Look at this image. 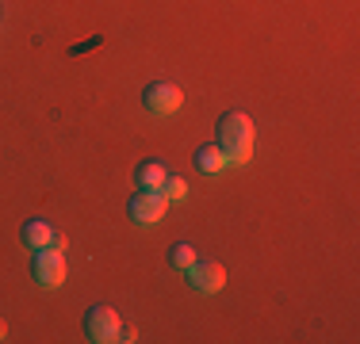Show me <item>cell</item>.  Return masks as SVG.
Wrapping results in <instances>:
<instances>
[{"label":"cell","mask_w":360,"mask_h":344,"mask_svg":"<svg viewBox=\"0 0 360 344\" xmlns=\"http://www.w3.org/2000/svg\"><path fill=\"white\" fill-rule=\"evenodd\" d=\"M161 195H165V199H184L188 195V184L180 176H165V184H161Z\"/></svg>","instance_id":"cell-11"},{"label":"cell","mask_w":360,"mask_h":344,"mask_svg":"<svg viewBox=\"0 0 360 344\" xmlns=\"http://www.w3.org/2000/svg\"><path fill=\"white\" fill-rule=\"evenodd\" d=\"M219 150L230 165H245L253 153V119L245 111H226L219 119Z\"/></svg>","instance_id":"cell-1"},{"label":"cell","mask_w":360,"mask_h":344,"mask_svg":"<svg viewBox=\"0 0 360 344\" xmlns=\"http://www.w3.org/2000/svg\"><path fill=\"white\" fill-rule=\"evenodd\" d=\"M180 100H184V92L169 81H153L150 88L142 92V107L150 111V115H173L180 107Z\"/></svg>","instance_id":"cell-5"},{"label":"cell","mask_w":360,"mask_h":344,"mask_svg":"<svg viewBox=\"0 0 360 344\" xmlns=\"http://www.w3.org/2000/svg\"><path fill=\"white\" fill-rule=\"evenodd\" d=\"M4 333H8V325H4V322H0V340H4Z\"/></svg>","instance_id":"cell-13"},{"label":"cell","mask_w":360,"mask_h":344,"mask_svg":"<svg viewBox=\"0 0 360 344\" xmlns=\"http://www.w3.org/2000/svg\"><path fill=\"white\" fill-rule=\"evenodd\" d=\"M230 161H226V153L219 150V142H211V145H200L195 150V168L200 172H207V176H215V172H222Z\"/></svg>","instance_id":"cell-9"},{"label":"cell","mask_w":360,"mask_h":344,"mask_svg":"<svg viewBox=\"0 0 360 344\" xmlns=\"http://www.w3.org/2000/svg\"><path fill=\"white\" fill-rule=\"evenodd\" d=\"M65 256L62 249L46 245V249H35V260H31V275L42 283V287H62L65 283Z\"/></svg>","instance_id":"cell-2"},{"label":"cell","mask_w":360,"mask_h":344,"mask_svg":"<svg viewBox=\"0 0 360 344\" xmlns=\"http://www.w3.org/2000/svg\"><path fill=\"white\" fill-rule=\"evenodd\" d=\"M84 337L96 344L119 340V314L111 306H89L84 310Z\"/></svg>","instance_id":"cell-3"},{"label":"cell","mask_w":360,"mask_h":344,"mask_svg":"<svg viewBox=\"0 0 360 344\" xmlns=\"http://www.w3.org/2000/svg\"><path fill=\"white\" fill-rule=\"evenodd\" d=\"M20 237H23V245H27L31 253H35V249L54 245V226H50V222H42V218H31V222H23Z\"/></svg>","instance_id":"cell-8"},{"label":"cell","mask_w":360,"mask_h":344,"mask_svg":"<svg viewBox=\"0 0 360 344\" xmlns=\"http://www.w3.org/2000/svg\"><path fill=\"white\" fill-rule=\"evenodd\" d=\"M165 165H161L158 157L142 161L139 168H134V184H139V192H161V184H165Z\"/></svg>","instance_id":"cell-7"},{"label":"cell","mask_w":360,"mask_h":344,"mask_svg":"<svg viewBox=\"0 0 360 344\" xmlns=\"http://www.w3.org/2000/svg\"><path fill=\"white\" fill-rule=\"evenodd\" d=\"M119 340H134V325H119Z\"/></svg>","instance_id":"cell-12"},{"label":"cell","mask_w":360,"mask_h":344,"mask_svg":"<svg viewBox=\"0 0 360 344\" xmlns=\"http://www.w3.org/2000/svg\"><path fill=\"white\" fill-rule=\"evenodd\" d=\"M184 275L195 291H203V295H215V291L226 287V268H222L219 260H200V256H195V264Z\"/></svg>","instance_id":"cell-6"},{"label":"cell","mask_w":360,"mask_h":344,"mask_svg":"<svg viewBox=\"0 0 360 344\" xmlns=\"http://www.w3.org/2000/svg\"><path fill=\"white\" fill-rule=\"evenodd\" d=\"M165 206H169V199L161 192H134L131 203H127V214H131L139 226H153V222L165 218Z\"/></svg>","instance_id":"cell-4"},{"label":"cell","mask_w":360,"mask_h":344,"mask_svg":"<svg viewBox=\"0 0 360 344\" xmlns=\"http://www.w3.org/2000/svg\"><path fill=\"white\" fill-rule=\"evenodd\" d=\"M169 264H173L176 272H188L195 264V245H188V241H176L173 249H169Z\"/></svg>","instance_id":"cell-10"}]
</instances>
